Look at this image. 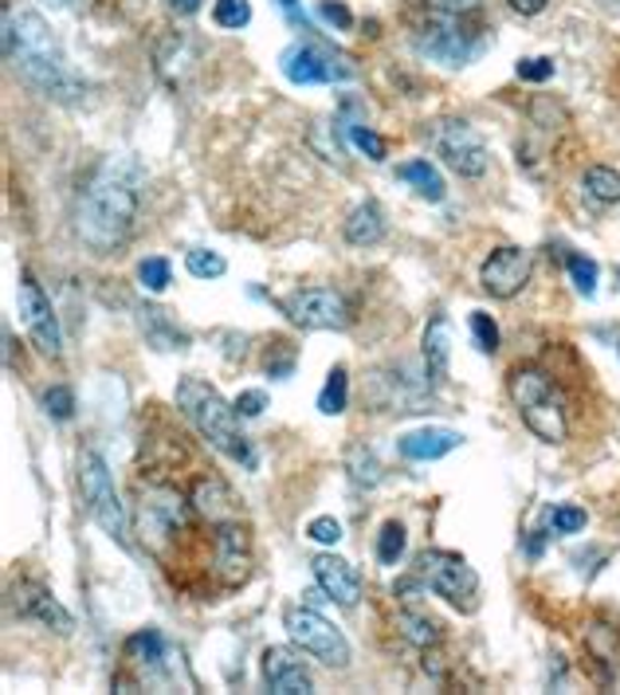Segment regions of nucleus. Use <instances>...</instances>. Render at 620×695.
I'll list each match as a JSON object with an SVG mask.
<instances>
[{
    "label": "nucleus",
    "instance_id": "nucleus-38",
    "mask_svg": "<svg viewBox=\"0 0 620 695\" xmlns=\"http://www.w3.org/2000/svg\"><path fill=\"white\" fill-rule=\"evenodd\" d=\"M44 409H47V416H55V421H67V416L75 413V393L67 385H52L44 393Z\"/></svg>",
    "mask_w": 620,
    "mask_h": 695
},
{
    "label": "nucleus",
    "instance_id": "nucleus-36",
    "mask_svg": "<svg viewBox=\"0 0 620 695\" xmlns=\"http://www.w3.org/2000/svg\"><path fill=\"white\" fill-rule=\"evenodd\" d=\"M471 335H476V346L483 354L499 350V326H494V318L483 315V311H471Z\"/></svg>",
    "mask_w": 620,
    "mask_h": 695
},
{
    "label": "nucleus",
    "instance_id": "nucleus-30",
    "mask_svg": "<svg viewBox=\"0 0 620 695\" xmlns=\"http://www.w3.org/2000/svg\"><path fill=\"white\" fill-rule=\"evenodd\" d=\"M405 546H409L405 526L389 519V523L381 526V534H378V558H381V566H396V562L405 558Z\"/></svg>",
    "mask_w": 620,
    "mask_h": 695
},
{
    "label": "nucleus",
    "instance_id": "nucleus-8",
    "mask_svg": "<svg viewBox=\"0 0 620 695\" xmlns=\"http://www.w3.org/2000/svg\"><path fill=\"white\" fill-rule=\"evenodd\" d=\"M283 629L291 632V641L315 660H323L326 669H346L350 664V641L342 629H334L318 609L311 606H287L283 609Z\"/></svg>",
    "mask_w": 620,
    "mask_h": 695
},
{
    "label": "nucleus",
    "instance_id": "nucleus-46",
    "mask_svg": "<svg viewBox=\"0 0 620 695\" xmlns=\"http://www.w3.org/2000/svg\"><path fill=\"white\" fill-rule=\"evenodd\" d=\"M170 9L181 12V17H189V12L200 9V0H170Z\"/></svg>",
    "mask_w": 620,
    "mask_h": 695
},
{
    "label": "nucleus",
    "instance_id": "nucleus-35",
    "mask_svg": "<svg viewBox=\"0 0 620 695\" xmlns=\"http://www.w3.org/2000/svg\"><path fill=\"white\" fill-rule=\"evenodd\" d=\"M138 280H142V287L150 291V295H162V291L170 287V260H162V256L142 260L138 263Z\"/></svg>",
    "mask_w": 620,
    "mask_h": 695
},
{
    "label": "nucleus",
    "instance_id": "nucleus-16",
    "mask_svg": "<svg viewBox=\"0 0 620 695\" xmlns=\"http://www.w3.org/2000/svg\"><path fill=\"white\" fill-rule=\"evenodd\" d=\"M9 609L17 617H24V621H40L44 629L59 632V637H67V632L75 629V617L67 613L40 582H17V586L9 589Z\"/></svg>",
    "mask_w": 620,
    "mask_h": 695
},
{
    "label": "nucleus",
    "instance_id": "nucleus-39",
    "mask_svg": "<svg viewBox=\"0 0 620 695\" xmlns=\"http://www.w3.org/2000/svg\"><path fill=\"white\" fill-rule=\"evenodd\" d=\"M550 526H554V534H577L585 526V511L581 507H554L550 511Z\"/></svg>",
    "mask_w": 620,
    "mask_h": 695
},
{
    "label": "nucleus",
    "instance_id": "nucleus-44",
    "mask_svg": "<svg viewBox=\"0 0 620 695\" xmlns=\"http://www.w3.org/2000/svg\"><path fill=\"white\" fill-rule=\"evenodd\" d=\"M318 12H323V20H330V24L342 28V32H346V28H353L350 9H346V4H338V0H323V4H318Z\"/></svg>",
    "mask_w": 620,
    "mask_h": 695
},
{
    "label": "nucleus",
    "instance_id": "nucleus-42",
    "mask_svg": "<svg viewBox=\"0 0 620 695\" xmlns=\"http://www.w3.org/2000/svg\"><path fill=\"white\" fill-rule=\"evenodd\" d=\"M306 534H311L315 542H323V546H334V542L342 539V523H338L334 515H318V519H311Z\"/></svg>",
    "mask_w": 620,
    "mask_h": 695
},
{
    "label": "nucleus",
    "instance_id": "nucleus-12",
    "mask_svg": "<svg viewBox=\"0 0 620 695\" xmlns=\"http://www.w3.org/2000/svg\"><path fill=\"white\" fill-rule=\"evenodd\" d=\"M213 569L225 586H243L252 578V534L240 519L213 526Z\"/></svg>",
    "mask_w": 620,
    "mask_h": 695
},
{
    "label": "nucleus",
    "instance_id": "nucleus-14",
    "mask_svg": "<svg viewBox=\"0 0 620 695\" xmlns=\"http://www.w3.org/2000/svg\"><path fill=\"white\" fill-rule=\"evenodd\" d=\"M122 656H127L130 669L142 672L145 680H157V684H170L181 669V652H173L165 644V637L157 629H138L127 644H122Z\"/></svg>",
    "mask_w": 620,
    "mask_h": 695
},
{
    "label": "nucleus",
    "instance_id": "nucleus-43",
    "mask_svg": "<svg viewBox=\"0 0 620 695\" xmlns=\"http://www.w3.org/2000/svg\"><path fill=\"white\" fill-rule=\"evenodd\" d=\"M268 409V393L263 389H243L240 398H236V413L240 416H260Z\"/></svg>",
    "mask_w": 620,
    "mask_h": 695
},
{
    "label": "nucleus",
    "instance_id": "nucleus-11",
    "mask_svg": "<svg viewBox=\"0 0 620 695\" xmlns=\"http://www.w3.org/2000/svg\"><path fill=\"white\" fill-rule=\"evenodd\" d=\"M413 47L436 64H448V67H464L471 64L479 55V40L476 32L464 28V20H452V17H436V24L421 28L413 36Z\"/></svg>",
    "mask_w": 620,
    "mask_h": 695
},
{
    "label": "nucleus",
    "instance_id": "nucleus-48",
    "mask_svg": "<svg viewBox=\"0 0 620 695\" xmlns=\"http://www.w3.org/2000/svg\"><path fill=\"white\" fill-rule=\"evenodd\" d=\"M601 4H605V9H617L620 12V0H601Z\"/></svg>",
    "mask_w": 620,
    "mask_h": 695
},
{
    "label": "nucleus",
    "instance_id": "nucleus-24",
    "mask_svg": "<svg viewBox=\"0 0 620 695\" xmlns=\"http://www.w3.org/2000/svg\"><path fill=\"white\" fill-rule=\"evenodd\" d=\"M424 366L432 378H448L452 370V323L444 315L428 318L424 326Z\"/></svg>",
    "mask_w": 620,
    "mask_h": 695
},
{
    "label": "nucleus",
    "instance_id": "nucleus-1",
    "mask_svg": "<svg viewBox=\"0 0 620 695\" xmlns=\"http://www.w3.org/2000/svg\"><path fill=\"white\" fill-rule=\"evenodd\" d=\"M138 205H142V165L130 154L107 158L79 193L75 228H79L83 245L95 256L118 252L134 232Z\"/></svg>",
    "mask_w": 620,
    "mask_h": 695
},
{
    "label": "nucleus",
    "instance_id": "nucleus-41",
    "mask_svg": "<svg viewBox=\"0 0 620 695\" xmlns=\"http://www.w3.org/2000/svg\"><path fill=\"white\" fill-rule=\"evenodd\" d=\"M519 79L526 83H546L550 75H554V59H546V55H531V59H519Z\"/></svg>",
    "mask_w": 620,
    "mask_h": 695
},
{
    "label": "nucleus",
    "instance_id": "nucleus-23",
    "mask_svg": "<svg viewBox=\"0 0 620 695\" xmlns=\"http://www.w3.org/2000/svg\"><path fill=\"white\" fill-rule=\"evenodd\" d=\"M346 240H350L353 248H373L385 240V213H381L378 200H361L350 217H346Z\"/></svg>",
    "mask_w": 620,
    "mask_h": 695
},
{
    "label": "nucleus",
    "instance_id": "nucleus-19",
    "mask_svg": "<svg viewBox=\"0 0 620 695\" xmlns=\"http://www.w3.org/2000/svg\"><path fill=\"white\" fill-rule=\"evenodd\" d=\"M263 680L279 695H306L311 692V672L295 649H268L263 652Z\"/></svg>",
    "mask_w": 620,
    "mask_h": 695
},
{
    "label": "nucleus",
    "instance_id": "nucleus-45",
    "mask_svg": "<svg viewBox=\"0 0 620 695\" xmlns=\"http://www.w3.org/2000/svg\"><path fill=\"white\" fill-rule=\"evenodd\" d=\"M511 9L522 12V17H539L546 9V0H511Z\"/></svg>",
    "mask_w": 620,
    "mask_h": 695
},
{
    "label": "nucleus",
    "instance_id": "nucleus-3",
    "mask_svg": "<svg viewBox=\"0 0 620 695\" xmlns=\"http://www.w3.org/2000/svg\"><path fill=\"white\" fill-rule=\"evenodd\" d=\"M193 519H197V507L173 484H138L134 531L157 562L177 558L181 542L193 534Z\"/></svg>",
    "mask_w": 620,
    "mask_h": 695
},
{
    "label": "nucleus",
    "instance_id": "nucleus-27",
    "mask_svg": "<svg viewBox=\"0 0 620 695\" xmlns=\"http://www.w3.org/2000/svg\"><path fill=\"white\" fill-rule=\"evenodd\" d=\"M346 405H350V373H346V366H334V370L326 373L323 393H318V409H323L326 416H338L346 413Z\"/></svg>",
    "mask_w": 620,
    "mask_h": 695
},
{
    "label": "nucleus",
    "instance_id": "nucleus-9",
    "mask_svg": "<svg viewBox=\"0 0 620 695\" xmlns=\"http://www.w3.org/2000/svg\"><path fill=\"white\" fill-rule=\"evenodd\" d=\"M275 307L303 330H346L353 323L350 303L334 287H298L291 295L275 298Z\"/></svg>",
    "mask_w": 620,
    "mask_h": 695
},
{
    "label": "nucleus",
    "instance_id": "nucleus-29",
    "mask_svg": "<svg viewBox=\"0 0 620 695\" xmlns=\"http://www.w3.org/2000/svg\"><path fill=\"white\" fill-rule=\"evenodd\" d=\"M396 629L405 632L409 641H413L416 649H424V652H428L432 644H440V629H436V621H432V617H424V613H413V609H405V613L396 617Z\"/></svg>",
    "mask_w": 620,
    "mask_h": 695
},
{
    "label": "nucleus",
    "instance_id": "nucleus-6",
    "mask_svg": "<svg viewBox=\"0 0 620 695\" xmlns=\"http://www.w3.org/2000/svg\"><path fill=\"white\" fill-rule=\"evenodd\" d=\"M416 578L436 597H444L448 606L464 609V613H476L479 609V574L468 566L464 554H452V551L416 554Z\"/></svg>",
    "mask_w": 620,
    "mask_h": 695
},
{
    "label": "nucleus",
    "instance_id": "nucleus-28",
    "mask_svg": "<svg viewBox=\"0 0 620 695\" xmlns=\"http://www.w3.org/2000/svg\"><path fill=\"white\" fill-rule=\"evenodd\" d=\"M585 193L597 197L601 205H620V173L609 165H589L585 170Z\"/></svg>",
    "mask_w": 620,
    "mask_h": 695
},
{
    "label": "nucleus",
    "instance_id": "nucleus-37",
    "mask_svg": "<svg viewBox=\"0 0 620 695\" xmlns=\"http://www.w3.org/2000/svg\"><path fill=\"white\" fill-rule=\"evenodd\" d=\"M350 138H353V145H358L361 154L369 158V162H385L389 145H385V138H381V134H373L369 127H350Z\"/></svg>",
    "mask_w": 620,
    "mask_h": 695
},
{
    "label": "nucleus",
    "instance_id": "nucleus-34",
    "mask_svg": "<svg viewBox=\"0 0 620 695\" xmlns=\"http://www.w3.org/2000/svg\"><path fill=\"white\" fill-rule=\"evenodd\" d=\"M263 370H268L271 378H291V373H295V346L275 338V343L268 346V354H263Z\"/></svg>",
    "mask_w": 620,
    "mask_h": 695
},
{
    "label": "nucleus",
    "instance_id": "nucleus-47",
    "mask_svg": "<svg viewBox=\"0 0 620 695\" xmlns=\"http://www.w3.org/2000/svg\"><path fill=\"white\" fill-rule=\"evenodd\" d=\"M59 4H64V9H72V12H83V9H87V0H59Z\"/></svg>",
    "mask_w": 620,
    "mask_h": 695
},
{
    "label": "nucleus",
    "instance_id": "nucleus-25",
    "mask_svg": "<svg viewBox=\"0 0 620 695\" xmlns=\"http://www.w3.org/2000/svg\"><path fill=\"white\" fill-rule=\"evenodd\" d=\"M396 177L409 181V185H416V193H421L424 200H444V193H448V185H444V177L436 173V165L428 162V158H413V162H405L401 170H396Z\"/></svg>",
    "mask_w": 620,
    "mask_h": 695
},
{
    "label": "nucleus",
    "instance_id": "nucleus-10",
    "mask_svg": "<svg viewBox=\"0 0 620 695\" xmlns=\"http://www.w3.org/2000/svg\"><path fill=\"white\" fill-rule=\"evenodd\" d=\"M428 138L436 145V154L456 173H464V177H483L487 173V145L471 122H464V118H440V122L428 127Z\"/></svg>",
    "mask_w": 620,
    "mask_h": 695
},
{
    "label": "nucleus",
    "instance_id": "nucleus-21",
    "mask_svg": "<svg viewBox=\"0 0 620 695\" xmlns=\"http://www.w3.org/2000/svg\"><path fill=\"white\" fill-rule=\"evenodd\" d=\"M464 444V436L452 433V428H416V433H405L396 441V452L413 464H428V460H440L448 452H456Z\"/></svg>",
    "mask_w": 620,
    "mask_h": 695
},
{
    "label": "nucleus",
    "instance_id": "nucleus-4",
    "mask_svg": "<svg viewBox=\"0 0 620 695\" xmlns=\"http://www.w3.org/2000/svg\"><path fill=\"white\" fill-rule=\"evenodd\" d=\"M177 409L189 416L193 428H197L216 452H225L228 460L243 464V468H255V448H252V441L240 433V413H236V405H228L208 381H200V378L181 381Z\"/></svg>",
    "mask_w": 620,
    "mask_h": 695
},
{
    "label": "nucleus",
    "instance_id": "nucleus-22",
    "mask_svg": "<svg viewBox=\"0 0 620 695\" xmlns=\"http://www.w3.org/2000/svg\"><path fill=\"white\" fill-rule=\"evenodd\" d=\"M138 326H142L145 343H150L153 350H165V354H173V350H189V335L173 326L170 311L150 307V303H145V307H138Z\"/></svg>",
    "mask_w": 620,
    "mask_h": 695
},
{
    "label": "nucleus",
    "instance_id": "nucleus-31",
    "mask_svg": "<svg viewBox=\"0 0 620 695\" xmlns=\"http://www.w3.org/2000/svg\"><path fill=\"white\" fill-rule=\"evenodd\" d=\"M185 268H189V275H197V280H220L228 271V260L220 252H208V248H193V252L185 256Z\"/></svg>",
    "mask_w": 620,
    "mask_h": 695
},
{
    "label": "nucleus",
    "instance_id": "nucleus-17",
    "mask_svg": "<svg viewBox=\"0 0 620 695\" xmlns=\"http://www.w3.org/2000/svg\"><path fill=\"white\" fill-rule=\"evenodd\" d=\"M279 67L291 83L298 87H315V83H330V79H350V67H334L318 47L311 44H291L287 52L279 55Z\"/></svg>",
    "mask_w": 620,
    "mask_h": 695
},
{
    "label": "nucleus",
    "instance_id": "nucleus-5",
    "mask_svg": "<svg viewBox=\"0 0 620 695\" xmlns=\"http://www.w3.org/2000/svg\"><path fill=\"white\" fill-rule=\"evenodd\" d=\"M507 389H511V401L519 405L526 428H531L539 441L546 444L566 441L569 436L566 409H562V398H557V389L546 370H539V366H519V370H511V378H507Z\"/></svg>",
    "mask_w": 620,
    "mask_h": 695
},
{
    "label": "nucleus",
    "instance_id": "nucleus-49",
    "mask_svg": "<svg viewBox=\"0 0 620 695\" xmlns=\"http://www.w3.org/2000/svg\"><path fill=\"white\" fill-rule=\"evenodd\" d=\"M617 275H620V271H617Z\"/></svg>",
    "mask_w": 620,
    "mask_h": 695
},
{
    "label": "nucleus",
    "instance_id": "nucleus-18",
    "mask_svg": "<svg viewBox=\"0 0 620 695\" xmlns=\"http://www.w3.org/2000/svg\"><path fill=\"white\" fill-rule=\"evenodd\" d=\"M311 569H315V582L323 586V594L330 597V601H338V606H358L361 601V574L346 558H338V554H318V558L311 562Z\"/></svg>",
    "mask_w": 620,
    "mask_h": 695
},
{
    "label": "nucleus",
    "instance_id": "nucleus-2",
    "mask_svg": "<svg viewBox=\"0 0 620 695\" xmlns=\"http://www.w3.org/2000/svg\"><path fill=\"white\" fill-rule=\"evenodd\" d=\"M4 59L28 87H36L52 102H83L87 95V83L67 64L52 28L32 9L17 12L12 4H4Z\"/></svg>",
    "mask_w": 620,
    "mask_h": 695
},
{
    "label": "nucleus",
    "instance_id": "nucleus-33",
    "mask_svg": "<svg viewBox=\"0 0 620 695\" xmlns=\"http://www.w3.org/2000/svg\"><path fill=\"white\" fill-rule=\"evenodd\" d=\"M216 28H228V32H240L248 20H252V4L248 0H216L213 4Z\"/></svg>",
    "mask_w": 620,
    "mask_h": 695
},
{
    "label": "nucleus",
    "instance_id": "nucleus-7",
    "mask_svg": "<svg viewBox=\"0 0 620 695\" xmlns=\"http://www.w3.org/2000/svg\"><path fill=\"white\" fill-rule=\"evenodd\" d=\"M79 496L87 503V515L102 526L115 542L127 546V511H122V499L115 491V476H110L107 460H102L95 448L79 452Z\"/></svg>",
    "mask_w": 620,
    "mask_h": 695
},
{
    "label": "nucleus",
    "instance_id": "nucleus-15",
    "mask_svg": "<svg viewBox=\"0 0 620 695\" xmlns=\"http://www.w3.org/2000/svg\"><path fill=\"white\" fill-rule=\"evenodd\" d=\"M526 280H531V252L514 245L494 248L483 260V268H479V283H483V291L494 298H514L526 287Z\"/></svg>",
    "mask_w": 620,
    "mask_h": 695
},
{
    "label": "nucleus",
    "instance_id": "nucleus-32",
    "mask_svg": "<svg viewBox=\"0 0 620 695\" xmlns=\"http://www.w3.org/2000/svg\"><path fill=\"white\" fill-rule=\"evenodd\" d=\"M566 268H569V280H574V287L581 291V295H597V280H601V268H597L589 256L574 252L566 260Z\"/></svg>",
    "mask_w": 620,
    "mask_h": 695
},
{
    "label": "nucleus",
    "instance_id": "nucleus-26",
    "mask_svg": "<svg viewBox=\"0 0 620 695\" xmlns=\"http://www.w3.org/2000/svg\"><path fill=\"white\" fill-rule=\"evenodd\" d=\"M346 471H350V484L353 488H378L381 484V460L378 452L369 448V444L353 441L346 448Z\"/></svg>",
    "mask_w": 620,
    "mask_h": 695
},
{
    "label": "nucleus",
    "instance_id": "nucleus-13",
    "mask_svg": "<svg viewBox=\"0 0 620 695\" xmlns=\"http://www.w3.org/2000/svg\"><path fill=\"white\" fill-rule=\"evenodd\" d=\"M17 303H20V318H24L28 335H32V343H36L40 354H47V358H59V346H64V338H59V323H55V311H52V298L40 291V283L32 280V275H20V291H17Z\"/></svg>",
    "mask_w": 620,
    "mask_h": 695
},
{
    "label": "nucleus",
    "instance_id": "nucleus-20",
    "mask_svg": "<svg viewBox=\"0 0 620 695\" xmlns=\"http://www.w3.org/2000/svg\"><path fill=\"white\" fill-rule=\"evenodd\" d=\"M193 507H197V515L205 519L208 526H220V523H232V519H240V507H236L232 491H228L225 479L216 476H205L193 484Z\"/></svg>",
    "mask_w": 620,
    "mask_h": 695
},
{
    "label": "nucleus",
    "instance_id": "nucleus-40",
    "mask_svg": "<svg viewBox=\"0 0 620 695\" xmlns=\"http://www.w3.org/2000/svg\"><path fill=\"white\" fill-rule=\"evenodd\" d=\"M436 17H452V20H464V17H476L479 12V0H424Z\"/></svg>",
    "mask_w": 620,
    "mask_h": 695
}]
</instances>
